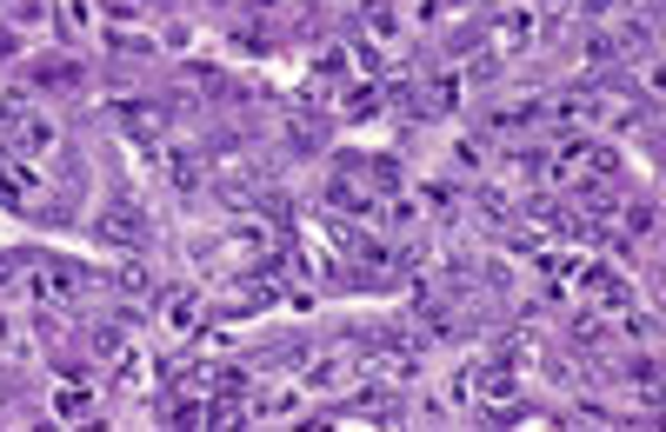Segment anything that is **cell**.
Wrapping results in <instances>:
<instances>
[{
    "instance_id": "1",
    "label": "cell",
    "mask_w": 666,
    "mask_h": 432,
    "mask_svg": "<svg viewBox=\"0 0 666 432\" xmlns=\"http://www.w3.org/2000/svg\"><path fill=\"white\" fill-rule=\"evenodd\" d=\"M360 373H367L360 346H354V339H341V346H326V353H313V360H307L300 386H307V393H320V399H341V393H347Z\"/></svg>"
},
{
    "instance_id": "2",
    "label": "cell",
    "mask_w": 666,
    "mask_h": 432,
    "mask_svg": "<svg viewBox=\"0 0 666 432\" xmlns=\"http://www.w3.org/2000/svg\"><path fill=\"white\" fill-rule=\"evenodd\" d=\"M21 287H27L34 306H60V300H73L80 287H88V273H80L73 259H27V267H21Z\"/></svg>"
},
{
    "instance_id": "3",
    "label": "cell",
    "mask_w": 666,
    "mask_h": 432,
    "mask_svg": "<svg viewBox=\"0 0 666 432\" xmlns=\"http://www.w3.org/2000/svg\"><path fill=\"white\" fill-rule=\"evenodd\" d=\"M153 306H160V332H166V339H194L200 319H207V300H200L194 287H160Z\"/></svg>"
},
{
    "instance_id": "4",
    "label": "cell",
    "mask_w": 666,
    "mask_h": 432,
    "mask_svg": "<svg viewBox=\"0 0 666 432\" xmlns=\"http://www.w3.org/2000/svg\"><path fill=\"white\" fill-rule=\"evenodd\" d=\"M114 133L153 153L160 133H166V107H160V101H114Z\"/></svg>"
},
{
    "instance_id": "5",
    "label": "cell",
    "mask_w": 666,
    "mask_h": 432,
    "mask_svg": "<svg viewBox=\"0 0 666 432\" xmlns=\"http://www.w3.org/2000/svg\"><path fill=\"white\" fill-rule=\"evenodd\" d=\"M41 180H47V166H34V160L14 153V147H0V207H34Z\"/></svg>"
},
{
    "instance_id": "6",
    "label": "cell",
    "mask_w": 666,
    "mask_h": 432,
    "mask_svg": "<svg viewBox=\"0 0 666 432\" xmlns=\"http://www.w3.org/2000/svg\"><path fill=\"white\" fill-rule=\"evenodd\" d=\"M34 86H47V94H80V86H88V60L47 47V54H34Z\"/></svg>"
},
{
    "instance_id": "7",
    "label": "cell",
    "mask_w": 666,
    "mask_h": 432,
    "mask_svg": "<svg viewBox=\"0 0 666 432\" xmlns=\"http://www.w3.org/2000/svg\"><path fill=\"white\" fill-rule=\"evenodd\" d=\"M533 40H540L533 8H507V14H493V27H486V54H520Z\"/></svg>"
},
{
    "instance_id": "8",
    "label": "cell",
    "mask_w": 666,
    "mask_h": 432,
    "mask_svg": "<svg viewBox=\"0 0 666 432\" xmlns=\"http://www.w3.org/2000/svg\"><path fill=\"white\" fill-rule=\"evenodd\" d=\"M54 147H60V127H54V114H41V107H34V114L14 127V153H27L34 166H47V160H54Z\"/></svg>"
},
{
    "instance_id": "9",
    "label": "cell",
    "mask_w": 666,
    "mask_h": 432,
    "mask_svg": "<svg viewBox=\"0 0 666 432\" xmlns=\"http://www.w3.org/2000/svg\"><path fill=\"white\" fill-rule=\"evenodd\" d=\"M307 412V386H261L246 419H300Z\"/></svg>"
},
{
    "instance_id": "10",
    "label": "cell",
    "mask_w": 666,
    "mask_h": 432,
    "mask_svg": "<svg viewBox=\"0 0 666 432\" xmlns=\"http://www.w3.org/2000/svg\"><path fill=\"white\" fill-rule=\"evenodd\" d=\"M107 287H114V293H120V300H134V306H140V300H153V293H160V287H153V273H147V259H134V253H127V259H120V267H107Z\"/></svg>"
},
{
    "instance_id": "11",
    "label": "cell",
    "mask_w": 666,
    "mask_h": 432,
    "mask_svg": "<svg viewBox=\"0 0 666 432\" xmlns=\"http://www.w3.org/2000/svg\"><path fill=\"white\" fill-rule=\"evenodd\" d=\"M153 153H160L166 187H181V194H194V187H200V153H194V147H153Z\"/></svg>"
},
{
    "instance_id": "12",
    "label": "cell",
    "mask_w": 666,
    "mask_h": 432,
    "mask_svg": "<svg viewBox=\"0 0 666 432\" xmlns=\"http://www.w3.org/2000/svg\"><path fill=\"white\" fill-rule=\"evenodd\" d=\"M47 406H54V419H88V412H94V393H88V373H67V380L54 386V399H47Z\"/></svg>"
},
{
    "instance_id": "13",
    "label": "cell",
    "mask_w": 666,
    "mask_h": 432,
    "mask_svg": "<svg viewBox=\"0 0 666 432\" xmlns=\"http://www.w3.org/2000/svg\"><path fill=\"white\" fill-rule=\"evenodd\" d=\"M540 114H547V101H527V94H520V101H500V107L486 114V127H493V133H520V127H540Z\"/></svg>"
},
{
    "instance_id": "14",
    "label": "cell",
    "mask_w": 666,
    "mask_h": 432,
    "mask_svg": "<svg viewBox=\"0 0 666 432\" xmlns=\"http://www.w3.org/2000/svg\"><path fill=\"white\" fill-rule=\"evenodd\" d=\"M60 27L73 34V40H94L107 21H101V0H60Z\"/></svg>"
},
{
    "instance_id": "15",
    "label": "cell",
    "mask_w": 666,
    "mask_h": 432,
    "mask_svg": "<svg viewBox=\"0 0 666 432\" xmlns=\"http://www.w3.org/2000/svg\"><path fill=\"white\" fill-rule=\"evenodd\" d=\"M88 346H94V360H107V366H114V360L127 353V319L114 313L107 326H94V332H88Z\"/></svg>"
},
{
    "instance_id": "16",
    "label": "cell",
    "mask_w": 666,
    "mask_h": 432,
    "mask_svg": "<svg viewBox=\"0 0 666 432\" xmlns=\"http://www.w3.org/2000/svg\"><path fill=\"white\" fill-rule=\"evenodd\" d=\"M380 107H387V94H380V86H367V80H360V86H347V107H341V114H347V120L360 127V120H380Z\"/></svg>"
},
{
    "instance_id": "17",
    "label": "cell",
    "mask_w": 666,
    "mask_h": 432,
    "mask_svg": "<svg viewBox=\"0 0 666 432\" xmlns=\"http://www.w3.org/2000/svg\"><path fill=\"white\" fill-rule=\"evenodd\" d=\"M341 80H347V47H326V54H313V86H320V94H333Z\"/></svg>"
},
{
    "instance_id": "18",
    "label": "cell",
    "mask_w": 666,
    "mask_h": 432,
    "mask_svg": "<svg viewBox=\"0 0 666 432\" xmlns=\"http://www.w3.org/2000/svg\"><path fill=\"white\" fill-rule=\"evenodd\" d=\"M187 86L214 101V94H227V73H220V67H207V60H187Z\"/></svg>"
},
{
    "instance_id": "19",
    "label": "cell",
    "mask_w": 666,
    "mask_h": 432,
    "mask_svg": "<svg viewBox=\"0 0 666 432\" xmlns=\"http://www.w3.org/2000/svg\"><path fill=\"white\" fill-rule=\"evenodd\" d=\"M453 166H460V173H486V140L460 133V140H453Z\"/></svg>"
},
{
    "instance_id": "20",
    "label": "cell",
    "mask_w": 666,
    "mask_h": 432,
    "mask_svg": "<svg viewBox=\"0 0 666 432\" xmlns=\"http://www.w3.org/2000/svg\"><path fill=\"white\" fill-rule=\"evenodd\" d=\"M620 373H627V386H640V393H653V386H659V360H653V353H640V360H627Z\"/></svg>"
},
{
    "instance_id": "21",
    "label": "cell",
    "mask_w": 666,
    "mask_h": 432,
    "mask_svg": "<svg viewBox=\"0 0 666 432\" xmlns=\"http://www.w3.org/2000/svg\"><path fill=\"white\" fill-rule=\"evenodd\" d=\"M47 14H54L47 0H14V14H8V21H14V27L27 34V27H47Z\"/></svg>"
},
{
    "instance_id": "22",
    "label": "cell",
    "mask_w": 666,
    "mask_h": 432,
    "mask_svg": "<svg viewBox=\"0 0 666 432\" xmlns=\"http://www.w3.org/2000/svg\"><path fill=\"white\" fill-rule=\"evenodd\" d=\"M14 60H21V27L0 21V67H14Z\"/></svg>"
},
{
    "instance_id": "23",
    "label": "cell",
    "mask_w": 666,
    "mask_h": 432,
    "mask_svg": "<svg viewBox=\"0 0 666 432\" xmlns=\"http://www.w3.org/2000/svg\"><path fill=\"white\" fill-rule=\"evenodd\" d=\"M627 233H640V240H646V233H653V200H646V207H640V200H633V207H627Z\"/></svg>"
},
{
    "instance_id": "24",
    "label": "cell",
    "mask_w": 666,
    "mask_h": 432,
    "mask_svg": "<svg viewBox=\"0 0 666 432\" xmlns=\"http://www.w3.org/2000/svg\"><path fill=\"white\" fill-rule=\"evenodd\" d=\"M21 267H27L21 253H0V287H14V280H21Z\"/></svg>"
},
{
    "instance_id": "25",
    "label": "cell",
    "mask_w": 666,
    "mask_h": 432,
    "mask_svg": "<svg viewBox=\"0 0 666 432\" xmlns=\"http://www.w3.org/2000/svg\"><path fill=\"white\" fill-rule=\"evenodd\" d=\"M14 339V319H8V306H0V346H8Z\"/></svg>"
}]
</instances>
